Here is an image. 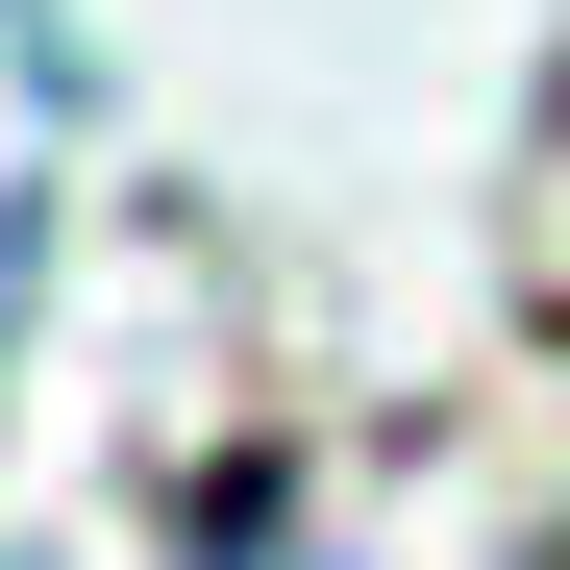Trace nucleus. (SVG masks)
I'll return each mask as SVG.
<instances>
[]
</instances>
